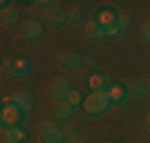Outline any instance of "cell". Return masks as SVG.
Masks as SVG:
<instances>
[{
	"instance_id": "6",
	"label": "cell",
	"mask_w": 150,
	"mask_h": 143,
	"mask_svg": "<svg viewBox=\"0 0 150 143\" xmlns=\"http://www.w3.org/2000/svg\"><path fill=\"white\" fill-rule=\"evenodd\" d=\"M19 119H22V110L17 105H3V112H0V122H3V127L12 129V127L19 124Z\"/></svg>"
},
{
	"instance_id": "10",
	"label": "cell",
	"mask_w": 150,
	"mask_h": 143,
	"mask_svg": "<svg viewBox=\"0 0 150 143\" xmlns=\"http://www.w3.org/2000/svg\"><path fill=\"white\" fill-rule=\"evenodd\" d=\"M71 112H74V107L67 100H55V105H52V119L67 122V119H71Z\"/></svg>"
},
{
	"instance_id": "12",
	"label": "cell",
	"mask_w": 150,
	"mask_h": 143,
	"mask_svg": "<svg viewBox=\"0 0 150 143\" xmlns=\"http://www.w3.org/2000/svg\"><path fill=\"white\" fill-rule=\"evenodd\" d=\"M60 64H62L64 69H79V67L83 64V57L79 55V52L67 50V52H62V55H60Z\"/></svg>"
},
{
	"instance_id": "5",
	"label": "cell",
	"mask_w": 150,
	"mask_h": 143,
	"mask_svg": "<svg viewBox=\"0 0 150 143\" xmlns=\"http://www.w3.org/2000/svg\"><path fill=\"white\" fill-rule=\"evenodd\" d=\"M71 93V84L64 79V76H55L50 81V96L55 100H67V96Z\"/></svg>"
},
{
	"instance_id": "20",
	"label": "cell",
	"mask_w": 150,
	"mask_h": 143,
	"mask_svg": "<svg viewBox=\"0 0 150 143\" xmlns=\"http://www.w3.org/2000/svg\"><path fill=\"white\" fill-rule=\"evenodd\" d=\"M67 14H69V19H71V22H79L83 12H81V7H74V10H69Z\"/></svg>"
},
{
	"instance_id": "8",
	"label": "cell",
	"mask_w": 150,
	"mask_h": 143,
	"mask_svg": "<svg viewBox=\"0 0 150 143\" xmlns=\"http://www.w3.org/2000/svg\"><path fill=\"white\" fill-rule=\"evenodd\" d=\"M43 36H45V31H43V24H41V22H33V19H31V22L24 24V38L38 43V41H43Z\"/></svg>"
},
{
	"instance_id": "18",
	"label": "cell",
	"mask_w": 150,
	"mask_h": 143,
	"mask_svg": "<svg viewBox=\"0 0 150 143\" xmlns=\"http://www.w3.org/2000/svg\"><path fill=\"white\" fill-rule=\"evenodd\" d=\"M67 103H69L71 107H83V96L76 91V88H71V93L67 96Z\"/></svg>"
},
{
	"instance_id": "7",
	"label": "cell",
	"mask_w": 150,
	"mask_h": 143,
	"mask_svg": "<svg viewBox=\"0 0 150 143\" xmlns=\"http://www.w3.org/2000/svg\"><path fill=\"white\" fill-rule=\"evenodd\" d=\"M88 86H91V93H107L112 84L105 74H100V72H96V74H91L88 76Z\"/></svg>"
},
{
	"instance_id": "16",
	"label": "cell",
	"mask_w": 150,
	"mask_h": 143,
	"mask_svg": "<svg viewBox=\"0 0 150 143\" xmlns=\"http://www.w3.org/2000/svg\"><path fill=\"white\" fill-rule=\"evenodd\" d=\"M98 22H100V26H103V29H107V26H115V24H117V14L112 12V10H100V14H98Z\"/></svg>"
},
{
	"instance_id": "3",
	"label": "cell",
	"mask_w": 150,
	"mask_h": 143,
	"mask_svg": "<svg viewBox=\"0 0 150 143\" xmlns=\"http://www.w3.org/2000/svg\"><path fill=\"white\" fill-rule=\"evenodd\" d=\"M3 105H17L22 110V115H26V112H31V107H33V98L26 91H17L14 96H5Z\"/></svg>"
},
{
	"instance_id": "22",
	"label": "cell",
	"mask_w": 150,
	"mask_h": 143,
	"mask_svg": "<svg viewBox=\"0 0 150 143\" xmlns=\"http://www.w3.org/2000/svg\"><path fill=\"white\" fill-rule=\"evenodd\" d=\"M143 38H145V43H150V22L143 26Z\"/></svg>"
},
{
	"instance_id": "15",
	"label": "cell",
	"mask_w": 150,
	"mask_h": 143,
	"mask_svg": "<svg viewBox=\"0 0 150 143\" xmlns=\"http://www.w3.org/2000/svg\"><path fill=\"white\" fill-rule=\"evenodd\" d=\"M17 19H19V10H17V7L5 5L3 10H0V22H3V26H14Z\"/></svg>"
},
{
	"instance_id": "13",
	"label": "cell",
	"mask_w": 150,
	"mask_h": 143,
	"mask_svg": "<svg viewBox=\"0 0 150 143\" xmlns=\"http://www.w3.org/2000/svg\"><path fill=\"white\" fill-rule=\"evenodd\" d=\"M45 19H48V24H52V26H62V24L69 19V14L55 5V7H50V10L45 12Z\"/></svg>"
},
{
	"instance_id": "17",
	"label": "cell",
	"mask_w": 150,
	"mask_h": 143,
	"mask_svg": "<svg viewBox=\"0 0 150 143\" xmlns=\"http://www.w3.org/2000/svg\"><path fill=\"white\" fill-rule=\"evenodd\" d=\"M126 91H131L134 96H141V93L148 91V86H145V81H129L126 84Z\"/></svg>"
},
{
	"instance_id": "24",
	"label": "cell",
	"mask_w": 150,
	"mask_h": 143,
	"mask_svg": "<svg viewBox=\"0 0 150 143\" xmlns=\"http://www.w3.org/2000/svg\"><path fill=\"white\" fill-rule=\"evenodd\" d=\"M145 86H148V93H150V79H148V81H145Z\"/></svg>"
},
{
	"instance_id": "25",
	"label": "cell",
	"mask_w": 150,
	"mask_h": 143,
	"mask_svg": "<svg viewBox=\"0 0 150 143\" xmlns=\"http://www.w3.org/2000/svg\"><path fill=\"white\" fill-rule=\"evenodd\" d=\"M148 129H150V115H148Z\"/></svg>"
},
{
	"instance_id": "14",
	"label": "cell",
	"mask_w": 150,
	"mask_h": 143,
	"mask_svg": "<svg viewBox=\"0 0 150 143\" xmlns=\"http://www.w3.org/2000/svg\"><path fill=\"white\" fill-rule=\"evenodd\" d=\"M83 31H86V38H91V41H103V38H107V33H105V29L100 26L98 19H96V22H88V24L83 26Z\"/></svg>"
},
{
	"instance_id": "23",
	"label": "cell",
	"mask_w": 150,
	"mask_h": 143,
	"mask_svg": "<svg viewBox=\"0 0 150 143\" xmlns=\"http://www.w3.org/2000/svg\"><path fill=\"white\" fill-rule=\"evenodd\" d=\"M67 143H86V141H83V138H79V136H69V141H67Z\"/></svg>"
},
{
	"instance_id": "1",
	"label": "cell",
	"mask_w": 150,
	"mask_h": 143,
	"mask_svg": "<svg viewBox=\"0 0 150 143\" xmlns=\"http://www.w3.org/2000/svg\"><path fill=\"white\" fill-rule=\"evenodd\" d=\"M110 93H91L83 98V112L88 115H103L110 107Z\"/></svg>"
},
{
	"instance_id": "21",
	"label": "cell",
	"mask_w": 150,
	"mask_h": 143,
	"mask_svg": "<svg viewBox=\"0 0 150 143\" xmlns=\"http://www.w3.org/2000/svg\"><path fill=\"white\" fill-rule=\"evenodd\" d=\"M105 33H107V36H110V38H115V36H119V33H122V31H119V26H117V24H115V26H107V29H105Z\"/></svg>"
},
{
	"instance_id": "19",
	"label": "cell",
	"mask_w": 150,
	"mask_h": 143,
	"mask_svg": "<svg viewBox=\"0 0 150 143\" xmlns=\"http://www.w3.org/2000/svg\"><path fill=\"white\" fill-rule=\"evenodd\" d=\"M117 26H119V31L124 33L129 26H131V19H129V17L126 14H117Z\"/></svg>"
},
{
	"instance_id": "4",
	"label": "cell",
	"mask_w": 150,
	"mask_h": 143,
	"mask_svg": "<svg viewBox=\"0 0 150 143\" xmlns=\"http://www.w3.org/2000/svg\"><path fill=\"white\" fill-rule=\"evenodd\" d=\"M5 72L10 76H26L31 72V62L24 57H14V60H5Z\"/></svg>"
},
{
	"instance_id": "2",
	"label": "cell",
	"mask_w": 150,
	"mask_h": 143,
	"mask_svg": "<svg viewBox=\"0 0 150 143\" xmlns=\"http://www.w3.org/2000/svg\"><path fill=\"white\" fill-rule=\"evenodd\" d=\"M38 138H41V143H62L64 134H62V129L57 124H55V119H45L38 127Z\"/></svg>"
},
{
	"instance_id": "11",
	"label": "cell",
	"mask_w": 150,
	"mask_h": 143,
	"mask_svg": "<svg viewBox=\"0 0 150 143\" xmlns=\"http://www.w3.org/2000/svg\"><path fill=\"white\" fill-rule=\"evenodd\" d=\"M0 136H3V143H24V138H26L22 127H12V129L3 127V134Z\"/></svg>"
},
{
	"instance_id": "9",
	"label": "cell",
	"mask_w": 150,
	"mask_h": 143,
	"mask_svg": "<svg viewBox=\"0 0 150 143\" xmlns=\"http://www.w3.org/2000/svg\"><path fill=\"white\" fill-rule=\"evenodd\" d=\"M110 103L112 105H117V107H124L126 103H129V91L124 86H119V84H112V88H110Z\"/></svg>"
}]
</instances>
